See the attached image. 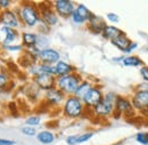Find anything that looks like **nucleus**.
<instances>
[{
	"label": "nucleus",
	"instance_id": "f257e3e1",
	"mask_svg": "<svg viewBox=\"0 0 148 145\" xmlns=\"http://www.w3.org/2000/svg\"><path fill=\"white\" fill-rule=\"evenodd\" d=\"M14 9L16 10L19 19H21L22 26L27 28V29H37L38 24L41 21L38 2L22 1Z\"/></svg>",
	"mask_w": 148,
	"mask_h": 145
},
{
	"label": "nucleus",
	"instance_id": "f03ea898",
	"mask_svg": "<svg viewBox=\"0 0 148 145\" xmlns=\"http://www.w3.org/2000/svg\"><path fill=\"white\" fill-rule=\"evenodd\" d=\"M83 101L74 95L67 96L64 104L62 105V114L69 120H79L88 113Z\"/></svg>",
	"mask_w": 148,
	"mask_h": 145
},
{
	"label": "nucleus",
	"instance_id": "7ed1b4c3",
	"mask_svg": "<svg viewBox=\"0 0 148 145\" xmlns=\"http://www.w3.org/2000/svg\"><path fill=\"white\" fill-rule=\"evenodd\" d=\"M117 96H119V94H116L115 91H106L104 95V99L91 110V115L98 118V119L112 118V115L115 111V101H116Z\"/></svg>",
	"mask_w": 148,
	"mask_h": 145
},
{
	"label": "nucleus",
	"instance_id": "20e7f679",
	"mask_svg": "<svg viewBox=\"0 0 148 145\" xmlns=\"http://www.w3.org/2000/svg\"><path fill=\"white\" fill-rule=\"evenodd\" d=\"M138 113L133 108L132 101L130 96L125 95H119L115 101V111L112 115L113 119H133L137 117Z\"/></svg>",
	"mask_w": 148,
	"mask_h": 145
},
{
	"label": "nucleus",
	"instance_id": "39448f33",
	"mask_svg": "<svg viewBox=\"0 0 148 145\" xmlns=\"http://www.w3.org/2000/svg\"><path fill=\"white\" fill-rule=\"evenodd\" d=\"M84 78L79 72H74L64 77H56V87L62 90L66 96L74 95L79 85Z\"/></svg>",
	"mask_w": 148,
	"mask_h": 145
},
{
	"label": "nucleus",
	"instance_id": "423d86ee",
	"mask_svg": "<svg viewBox=\"0 0 148 145\" xmlns=\"http://www.w3.org/2000/svg\"><path fill=\"white\" fill-rule=\"evenodd\" d=\"M38 7L40 10V16L41 21L45 22L47 25H49L50 28L56 26L59 23L58 15L56 14L55 9L53 8V3L48 2V1H43V2H38Z\"/></svg>",
	"mask_w": 148,
	"mask_h": 145
},
{
	"label": "nucleus",
	"instance_id": "0eeeda50",
	"mask_svg": "<svg viewBox=\"0 0 148 145\" xmlns=\"http://www.w3.org/2000/svg\"><path fill=\"white\" fill-rule=\"evenodd\" d=\"M104 95H105V91L103 89V87L100 85L95 84L90 88V90L86 94V96L82 98L87 110H92L95 106H97L104 99Z\"/></svg>",
	"mask_w": 148,
	"mask_h": 145
},
{
	"label": "nucleus",
	"instance_id": "6e6552de",
	"mask_svg": "<svg viewBox=\"0 0 148 145\" xmlns=\"http://www.w3.org/2000/svg\"><path fill=\"white\" fill-rule=\"evenodd\" d=\"M51 3L58 17L63 19H71L76 8V3L72 0H55L51 1Z\"/></svg>",
	"mask_w": 148,
	"mask_h": 145
},
{
	"label": "nucleus",
	"instance_id": "1a4fd4ad",
	"mask_svg": "<svg viewBox=\"0 0 148 145\" xmlns=\"http://www.w3.org/2000/svg\"><path fill=\"white\" fill-rule=\"evenodd\" d=\"M66 95L62 90H59L57 87L47 90L43 93L42 102L47 105V108H58L62 106L66 99Z\"/></svg>",
	"mask_w": 148,
	"mask_h": 145
},
{
	"label": "nucleus",
	"instance_id": "9d476101",
	"mask_svg": "<svg viewBox=\"0 0 148 145\" xmlns=\"http://www.w3.org/2000/svg\"><path fill=\"white\" fill-rule=\"evenodd\" d=\"M0 24L1 26H8L12 29H16V30H18L22 26L21 19L14 8L0 12Z\"/></svg>",
	"mask_w": 148,
	"mask_h": 145
},
{
	"label": "nucleus",
	"instance_id": "9b49d317",
	"mask_svg": "<svg viewBox=\"0 0 148 145\" xmlns=\"http://www.w3.org/2000/svg\"><path fill=\"white\" fill-rule=\"evenodd\" d=\"M130 97H131L133 108L138 114H140L141 112L148 109V90L132 89V94Z\"/></svg>",
	"mask_w": 148,
	"mask_h": 145
},
{
	"label": "nucleus",
	"instance_id": "f8f14e48",
	"mask_svg": "<svg viewBox=\"0 0 148 145\" xmlns=\"http://www.w3.org/2000/svg\"><path fill=\"white\" fill-rule=\"evenodd\" d=\"M107 25V22H106V18H104L103 16H99L97 14L92 13V15L90 16L88 23L86 24V28L87 30L95 36H101L104 29L106 28Z\"/></svg>",
	"mask_w": 148,
	"mask_h": 145
},
{
	"label": "nucleus",
	"instance_id": "ddd939ff",
	"mask_svg": "<svg viewBox=\"0 0 148 145\" xmlns=\"http://www.w3.org/2000/svg\"><path fill=\"white\" fill-rule=\"evenodd\" d=\"M32 81L42 93L50 90L56 87V77L51 75V74H47V73L39 74L36 78L32 79Z\"/></svg>",
	"mask_w": 148,
	"mask_h": 145
},
{
	"label": "nucleus",
	"instance_id": "4468645a",
	"mask_svg": "<svg viewBox=\"0 0 148 145\" xmlns=\"http://www.w3.org/2000/svg\"><path fill=\"white\" fill-rule=\"evenodd\" d=\"M38 59H39V63L48 64V65H55L58 61L62 59V55L57 49L53 48V47H49L47 49L39 52Z\"/></svg>",
	"mask_w": 148,
	"mask_h": 145
},
{
	"label": "nucleus",
	"instance_id": "2eb2a0df",
	"mask_svg": "<svg viewBox=\"0 0 148 145\" xmlns=\"http://www.w3.org/2000/svg\"><path fill=\"white\" fill-rule=\"evenodd\" d=\"M0 32L3 35V39L1 41V48L3 49L7 46L17 44L19 39H21V33L18 32V30L16 29H12L8 26H1L0 28Z\"/></svg>",
	"mask_w": 148,
	"mask_h": 145
},
{
	"label": "nucleus",
	"instance_id": "dca6fc26",
	"mask_svg": "<svg viewBox=\"0 0 148 145\" xmlns=\"http://www.w3.org/2000/svg\"><path fill=\"white\" fill-rule=\"evenodd\" d=\"M95 135V131H84L80 134H72L66 136L65 143L67 145H80L89 142Z\"/></svg>",
	"mask_w": 148,
	"mask_h": 145
},
{
	"label": "nucleus",
	"instance_id": "f3484780",
	"mask_svg": "<svg viewBox=\"0 0 148 145\" xmlns=\"http://www.w3.org/2000/svg\"><path fill=\"white\" fill-rule=\"evenodd\" d=\"M54 68H55L56 77H64V75H67V74H71V73L77 72L76 68L73 64H71L70 62L64 61V59L58 61L54 65Z\"/></svg>",
	"mask_w": 148,
	"mask_h": 145
},
{
	"label": "nucleus",
	"instance_id": "a211bd4d",
	"mask_svg": "<svg viewBox=\"0 0 148 145\" xmlns=\"http://www.w3.org/2000/svg\"><path fill=\"white\" fill-rule=\"evenodd\" d=\"M38 40L37 31H23L21 32V44L23 45L24 49L36 47Z\"/></svg>",
	"mask_w": 148,
	"mask_h": 145
},
{
	"label": "nucleus",
	"instance_id": "6ab92c4d",
	"mask_svg": "<svg viewBox=\"0 0 148 145\" xmlns=\"http://www.w3.org/2000/svg\"><path fill=\"white\" fill-rule=\"evenodd\" d=\"M124 33H125V32H124L122 29H120L119 26L112 25V24H107L106 28L104 29L103 33H101V37H103L105 40H107V41L111 42L112 40L116 39L117 37L122 36V35H124Z\"/></svg>",
	"mask_w": 148,
	"mask_h": 145
},
{
	"label": "nucleus",
	"instance_id": "aec40b11",
	"mask_svg": "<svg viewBox=\"0 0 148 145\" xmlns=\"http://www.w3.org/2000/svg\"><path fill=\"white\" fill-rule=\"evenodd\" d=\"M37 141L42 145H50L56 141V134L50 129H42L38 131Z\"/></svg>",
	"mask_w": 148,
	"mask_h": 145
},
{
	"label": "nucleus",
	"instance_id": "412c9836",
	"mask_svg": "<svg viewBox=\"0 0 148 145\" xmlns=\"http://www.w3.org/2000/svg\"><path fill=\"white\" fill-rule=\"evenodd\" d=\"M41 93H42V91L40 90L37 86L33 84V81H31V82H29V84H26V85L24 86V94H25V96H26L29 99L33 101V102L40 101V98H41V96H40Z\"/></svg>",
	"mask_w": 148,
	"mask_h": 145
},
{
	"label": "nucleus",
	"instance_id": "4be33fe9",
	"mask_svg": "<svg viewBox=\"0 0 148 145\" xmlns=\"http://www.w3.org/2000/svg\"><path fill=\"white\" fill-rule=\"evenodd\" d=\"M122 65L127 66V68H138V69H140L141 66L145 65V62L140 56L136 54L124 55V59H123Z\"/></svg>",
	"mask_w": 148,
	"mask_h": 145
},
{
	"label": "nucleus",
	"instance_id": "5701e85b",
	"mask_svg": "<svg viewBox=\"0 0 148 145\" xmlns=\"http://www.w3.org/2000/svg\"><path fill=\"white\" fill-rule=\"evenodd\" d=\"M131 41H132V40L128 37V35L124 33V35H122V36L117 37L116 39L112 40L111 44H112V46H114L117 50L124 53V50L128 48V46H129V44L131 42Z\"/></svg>",
	"mask_w": 148,
	"mask_h": 145
},
{
	"label": "nucleus",
	"instance_id": "b1692460",
	"mask_svg": "<svg viewBox=\"0 0 148 145\" xmlns=\"http://www.w3.org/2000/svg\"><path fill=\"white\" fill-rule=\"evenodd\" d=\"M12 86H14V82L10 79L9 73L7 71H3L2 69H0V93L10 90Z\"/></svg>",
	"mask_w": 148,
	"mask_h": 145
},
{
	"label": "nucleus",
	"instance_id": "393cba45",
	"mask_svg": "<svg viewBox=\"0 0 148 145\" xmlns=\"http://www.w3.org/2000/svg\"><path fill=\"white\" fill-rule=\"evenodd\" d=\"M93 85H95V82L90 81V80H88V79H83L82 82L79 85L77 89H76L75 93H74V96H76V97H79V98L82 99V98L86 96V94L90 90V88L92 87Z\"/></svg>",
	"mask_w": 148,
	"mask_h": 145
},
{
	"label": "nucleus",
	"instance_id": "a878e982",
	"mask_svg": "<svg viewBox=\"0 0 148 145\" xmlns=\"http://www.w3.org/2000/svg\"><path fill=\"white\" fill-rule=\"evenodd\" d=\"M75 13H76L80 17L83 18V19L86 21V23H88V21H89L90 16L92 15V12H91L84 3H76Z\"/></svg>",
	"mask_w": 148,
	"mask_h": 145
},
{
	"label": "nucleus",
	"instance_id": "bb28decb",
	"mask_svg": "<svg viewBox=\"0 0 148 145\" xmlns=\"http://www.w3.org/2000/svg\"><path fill=\"white\" fill-rule=\"evenodd\" d=\"M49 38L48 36H43V35H39L38 33V40L37 44H36V48L38 50H43V49H47L49 48Z\"/></svg>",
	"mask_w": 148,
	"mask_h": 145
},
{
	"label": "nucleus",
	"instance_id": "cd10ccee",
	"mask_svg": "<svg viewBox=\"0 0 148 145\" xmlns=\"http://www.w3.org/2000/svg\"><path fill=\"white\" fill-rule=\"evenodd\" d=\"M41 124V117L39 114H30L25 119V125L31 127H37Z\"/></svg>",
	"mask_w": 148,
	"mask_h": 145
},
{
	"label": "nucleus",
	"instance_id": "c85d7f7f",
	"mask_svg": "<svg viewBox=\"0 0 148 145\" xmlns=\"http://www.w3.org/2000/svg\"><path fill=\"white\" fill-rule=\"evenodd\" d=\"M134 139L139 145H148V131H139L134 135Z\"/></svg>",
	"mask_w": 148,
	"mask_h": 145
},
{
	"label": "nucleus",
	"instance_id": "c756f323",
	"mask_svg": "<svg viewBox=\"0 0 148 145\" xmlns=\"http://www.w3.org/2000/svg\"><path fill=\"white\" fill-rule=\"evenodd\" d=\"M21 133L26 136V137H37L38 130L36 127H31V126H23L21 128Z\"/></svg>",
	"mask_w": 148,
	"mask_h": 145
},
{
	"label": "nucleus",
	"instance_id": "7c9ffc66",
	"mask_svg": "<svg viewBox=\"0 0 148 145\" xmlns=\"http://www.w3.org/2000/svg\"><path fill=\"white\" fill-rule=\"evenodd\" d=\"M5 52L7 53H23L24 52V47L22 44H14V45H10V46H7L3 48Z\"/></svg>",
	"mask_w": 148,
	"mask_h": 145
},
{
	"label": "nucleus",
	"instance_id": "2f4dec72",
	"mask_svg": "<svg viewBox=\"0 0 148 145\" xmlns=\"http://www.w3.org/2000/svg\"><path fill=\"white\" fill-rule=\"evenodd\" d=\"M50 30H51V28H50L49 25H47L45 22H42V21H40V23L38 24V26H37V32L39 35L48 36L49 32H50Z\"/></svg>",
	"mask_w": 148,
	"mask_h": 145
},
{
	"label": "nucleus",
	"instance_id": "473e14b6",
	"mask_svg": "<svg viewBox=\"0 0 148 145\" xmlns=\"http://www.w3.org/2000/svg\"><path fill=\"white\" fill-rule=\"evenodd\" d=\"M39 69H40V73H47V74L55 75V68H54V65H48V64L39 63Z\"/></svg>",
	"mask_w": 148,
	"mask_h": 145
},
{
	"label": "nucleus",
	"instance_id": "72a5a7b5",
	"mask_svg": "<svg viewBox=\"0 0 148 145\" xmlns=\"http://www.w3.org/2000/svg\"><path fill=\"white\" fill-rule=\"evenodd\" d=\"M106 21L110 22L112 25H115L120 22V16L116 14V13H113V12H110L106 14Z\"/></svg>",
	"mask_w": 148,
	"mask_h": 145
},
{
	"label": "nucleus",
	"instance_id": "f704fd0d",
	"mask_svg": "<svg viewBox=\"0 0 148 145\" xmlns=\"http://www.w3.org/2000/svg\"><path fill=\"white\" fill-rule=\"evenodd\" d=\"M138 47H139V44L137 42V41H131L129 44V46H128V48L124 50V53L123 55H132L137 49H138Z\"/></svg>",
	"mask_w": 148,
	"mask_h": 145
},
{
	"label": "nucleus",
	"instance_id": "c9c22d12",
	"mask_svg": "<svg viewBox=\"0 0 148 145\" xmlns=\"http://www.w3.org/2000/svg\"><path fill=\"white\" fill-rule=\"evenodd\" d=\"M139 74H140L143 81L148 84V65L145 64L144 66H141V68L139 69Z\"/></svg>",
	"mask_w": 148,
	"mask_h": 145
},
{
	"label": "nucleus",
	"instance_id": "e433bc0d",
	"mask_svg": "<svg viewBox=\"0 0 148 145\" xmlns=\"http://www.w3.org/2000/svg\"><path fill=\"white\" fill-rule=\"evenodd\" d=\"M14 2L10 1V0H0V12L1 10H7V9H10L12 5Z\"/></svg>",
	"mask_w": 148,
	"mask_h": 145
},
{
	"label": "nucleus",
	"instance_id": "4c0bfd02",
	"mask_svg": "<svg viewBox=\"0 0 148 145\" xmlns=\"http://www.w3.org/2000/svg\"><path fill=\"white\" fill-rule=\"evenodd\" d=\"M133 89H137V90H148V84L141 81L140 84L136 85V86L133 87Z\"/></svg>",
	"mask_w": 148,
	"mask_h": 145
},
{
	"label": "nucleus",
	"instance_id": "58836bf2",
	"mask_svg": "<svg viewBox=\"0 0 148 145\" xmlns=\"http://www.w3.org/2000/svg\"><path fill=\"white\" fill-rule=\"evenodd\" d=\"M123 59H124V55H120V56H115V57H113L112 58V62H114L115 64H120V65H122V63H123Z\"/></svg>",
	"mask_w": 148,
	"mask_h": 145
},
{
	"label": "nucleus",
	"instance_id": "ea45409f",
	"mask_svg": "<svg viewBox=\"0 0 148 145\" xmlns=\"http://www.w3.org/2000/svg\"><path fill=\"white\" fill-rule=\"evenodd\" d=\"M0 145H16L15 141L8 139V138H0Z\"/></svg>",
	"mask_w": 148,
	"mask_h": 145
},
{
	"label": "nucleus",
	"instance_id": "a19ab883",
	"mask_svg": "<svg viewBox=\"0 0 148 145\" xmlns=\"http://www.w3.org/2000/svg\"><path fill=\"white\" fill-rule=\"evenodd\" d=\"M110 145H123V142L121 141V142H116V143H113V144H110Z\"/></svg>",
	"mask_w": 148,
	"mask_h": 145
},
{
	"label": "nucleus",
	"instance_id": "79ce46f5",
	"mask_svg": "<svg viewBox=\"0 0 148 145\" xmlns=\"http://www.w3.org/2000/svg\"><path fill=\"white\" fill-rule=\"evenodd\" d=\"M1 41H2V39H1V35H0V44H1Z\"/></svg>",
	"mask_w": 148,
	"mask_h": 145
}]
</instances>
